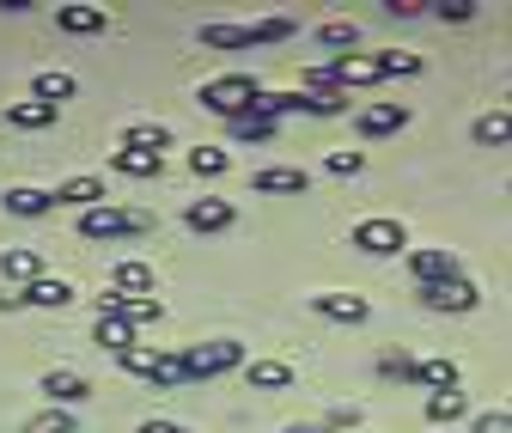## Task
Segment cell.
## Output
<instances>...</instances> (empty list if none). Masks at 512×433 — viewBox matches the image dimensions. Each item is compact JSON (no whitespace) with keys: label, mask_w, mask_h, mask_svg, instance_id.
<instances>
[{"label":"cell","mask_w":512,"mask_h":433,"mask_svg":"<svg viewBox=\"0 0 512 433\" xmlns=\"http://www.w3.org/2000/svg\"><path fill=\"white\" fill-rule=\"evenodd\" d=\"M287 433H330V427H324V421H293Z\"/></svg>","instance_id":"ee69618b"},{"label":"cell","mask_w":512,"mask_h":433,"mask_svg":"<svg viewBox=\"0 0 512 433\" xmlns=\"http://www.w3.org/2000/svg\"><path fill=\"white\" fill-rule=\"evenodd\" d=\"M61 110L55 104H43V98H25V104H7V122H13V129H49V122H55Z\"/></svg>","instance_id":"cb8c5ba5"},{"label":"cell","mask_w":512,"mask_h":433,"mask_svg":"<svg viewBox=\"0 0 512 433\" xmlns=\"http://www.w3.org/2000/svg\"><path fill=\"white\" fill-rule=\"evenodd\" d=\"M226 165H232L226 147H196V153H189V171H196V177H220Z\"/></svg>","instance_id":"1f68e13d"},{"label":"cell","mask_w":512,"mask_h":433,"mask_svg":"<svg viewBox=\"0 0 512 433\" xmlns=\"http://www.w3.org/2000/svg\"><path fill=\"white\" fill-rule=\"evenodd\" d=\"M92 336H98V348H110V354H128V348H135V324H128L122 312H104V318L92 324Z\"/></svg>","instance_id":"e0dca14e"},{"label":"cell","mask_w":512,"mask_h":433,"mask_svg":"<svg viewBox=\"0 0 512 433\" xmlns=\"http://www.w3.org/2000/svg\"><path fill=\"white\" fill-rule=\"evenodd\" d=\"M470 415V397L464 391H433L427 397V421H439V427H458Z\"/></svg>","instance_id":"603a6c76"},{"label":"cell","mask_w":512,"mask_h":433,"mask_svg":"<svg viewBox=\"0 0 512 433\" xmlns=\"http://www.w3.org/2000/svg\"><path fill=\"white\" fill-rule=\"evenodd\" d=\"M232 220H238V208H232L226 196H202V202L183 208V226H189V232H226Z\"/></svg>","instance_id":"ba28073f"},{"label":"cell","mask_w":512,"mask_h":433,"mask_svg":"<svg viewBox=\"0 0 512 433\" xmlns=\"http://www.w3.org/2000/svg\"><path fill=\"white\" fill-rule=\"evenodd\" d=\"M378 61V80H397V74H421V55H409V49H384V55H372Z\"/></svg>","instance_id":"f546056e"},{"label":"cell","mask_w":512,"mask_h":433,"mask_svg":"<svg viewBox=\"0 0 512 433\" xmlns=\"http://www.w3.org/2000/svg\"><path fill=\"white\" fill-rule=\"evenodd\" d=\"M324 427H342V433H360V403H336Z\"/></svg>","instance_id":"8d00e7d4"},{"label":"cell","mask_w":512,"mask_h":433,"mask_svg":"<svg viewBox=\"0 0 512 433\" xmlns=\"http://www.w3.org/2000/svg\"><path fill=\"white\" fill-rule=\"evenodd\" d=\"M452 433H458V427H452Z\"/></svg>","instance_id":"f6af8a7d"},{"label":"cell","mask_w":512,"mask_h":433,"mask_svg":"<svg viewBox=\"0 0 512 433\" xmlns=\"http://www.w3.org/2000/svg\"><path fill=\"white\" fill-rule=\"evenodd\" d=\"M336 110H342L336 92H305V116H336Z\"/></svg>","instance_id":"f35d334b"},{"label":"cell","mask_w":512,"mask_h":433,"mask_svg":"<svg viewBox=\"0 0 512 433\" xmlns=\"http://www.w3.org/2000/svg\"><path fill=\"white\" fill-rule=\"evenodd\" d=\"M378 373H384V379H415V360H409V354H384Z\"/></svg>","instance_id":"74e56055"},{"label":"cell","mask_w":512,"mask_h":433,"mask_svg":"<svg viewBox=\"0 0 512 433\" xmlns=\"http://www.w3.org/2000/svg\"><path fill=\"white\" fill-rule=\"evenodd\" d=\"M232 135H238V141H256V147H263V141H275V122H269V116H256V110H244V116L232 122Z\"/></svg>","instance_id":"4dcf8cb0"},{"label":"cell","mask_w":512,"mask_h":433,"mask_svg":"<svg viewBox=\"0 0 512 433\" xmlns=\"http://www.w3.org/2000/svg\"><path fill=\"white\" fill-rule=\"evenodd\" d=\"M476 433H512V409H488V415H476Z\"/></svg>","instance_id":"60d3db41"},{"label":"cell","mask_w":512,"mask_h":433,"mask_svg":"<svg viewBox=\"0 0 512 433\" xmlns=\"http://www.w3.org/2000/svg\"><path fill=\"white\" fill-rule=\"evenodd\" d=\"M141 433H189V427H177V421H141Z\"/></svg>","instance_id":"7bdbcfd3"},{"label":"cell","mask_w":512,"mask_h":433,"mask_svg":"<svg viewBox=\"0 0 512 433\" xmlns=\"http://www.w3.org/2000/svg\"><path fill=\"white\" fill-rule=\"evenodd\" d=\"M250 190H263V196H305V171L293 165H263L250 177Z\"/></svg>","instance_id":"9c48e42d"},{"label":"cell","mask_w":512,"mask_h":433,"mask_svg":"<svg viewBox=\"0 0 512 433\" xmlns=\"http://www.w3.org/2000/svg\"><path fill=\"white\" fill-rule=\"evenodd\" d=\"M445 25H470L476 19V0H439V7H433Z\"/></svg>","instance_id":"e575fe53"},{"label":"cell","mask_w":512,"mask_h":433,"mask_svg":"<svg viewBox=\"0 0 512 433\" xmlns=\"http://www.w3.org/2000/svg\"><path fill=\"white\" fill-rule=\"evenodd\" d=\"M43 397H55V409H68L86 397V373H74V366H55V373H43Z\"/></svg>","instance_id":"5bb4252c"},{"label":"cell","mask_w":512,"mask_h":433,"mask_svg":"<svg viewBox=\"0 0 512 433\" xmlns=\"http://www.w3.org/2000/svg\"><path fill=\"white\" fill-rule=\"evenodd\" d=\"M384 13H397V19H415V13H421V0H384Z\"/></svg>","instance_id":"b9f144b4"},{"label":"cell","mask_w":512,"mask_h":433,"mask_svg":"<svg viewBox=\"0 0 512 433\" xmlns=\"http://www.w3.org/2000/svg\"><path fill=\"white\" fill-rule=\"evenodd\" d=\"M403 220H391V214H372V220H360L354 226V251H366V257H397L403 251Z\"/></svg>","instance_id":"277c9868"},{"label":"cell","mask_w":512,"mask_h":433,"mask_svg":"<svg viewBox=\"0 0 512 433\" xmlns=\"http://www.w3.org/2000/svg\"><path fill=\"white\" fill-rule=\"evenodd\" d=\"M317 43H324V49H354V43H360V25L336 19V25H324V31H317Z\"/></svg>","instance_id":"d6a6232c"},{"label":"cell","mask_w":512,"mask_h":433,"mask_svg":"<svg viewBox=\"0 0 512 433\" xmlns=\"http://www.w3.org/2000/svg\"><path fill=\"white\" fill-rule=\"evenodd\" d=\"M116 366L122 373H141V379H153V385H177L183 379V354H153V348H128V354H116Z\"/></svg>","instance_id":"5b68a950"},{"label":"cell","mask_w":512,"mask_h":433,"mask_svg":"<svg viewBox=\"0 0 512 433\" xmlns=\"http://www.w3.org/2000/svg\"><path fill=\"white\" fill-rule=\"evenodd\" d=\"M49 208H55L49 190H31V183H13V190H7V214H19V220H37V214H49Z\"/></svg>","instance_id":"44dd1931"},{"label":"cell","mask_w":512,"mask_h":433,"mask_svg":"<svg viewBox=\"0 0 512 433\" xmlns=\"http://www.w3.org/2000/svg\"><path fill=\"white\" fill-rule=\"evenodd\" d=\"M311 312L330 318V324H366L372 305H366L360 293H311Z\"/></svg>","instance_id":"52a82bcc"},{"label":"cell","mask_w":512,"mask_h":433,"mask_svg":"<svg viewBox=\"0 0 512 433\" xmlns=\"http://www.w3.org/2000/svg\"><path fill=\"white\" fill-rule=\"evenodd\" d=\"M110 293H122V299H153V269L147 263H116L110 269Z\"/></svg>","instance_id":"4fadbf2b"},{"label":"cell","mask_w":512,"mask_h":433,"mask_svg":"<svg viewBox=\"0 0 512 433\" xmlns=\"http://www.w3.org/2000/svg\"><path fill=\"white\" fill-rule=\"evenodd\" d=\"M256 43H287L293 37V19H263V25H250Z\"/></svg>","instance_id":"d590c367"},{"label":"cell","mask_w":512,"mask_h":433,"mask_svg":"<svg viewBox=\"0 0 512 433\" xmlns=\"http://www.w3.org/2000/svg\"><path fill=\"white\" fill-rule=\"evenodd\" d=\"M25 305H43V312H61V305H74V281L68 275H43L25 287Z\"/></svg>","instance_id":"8fae6325"},{"label":"cell","mask_w":512,"mask_h":433,"mask_svg":"<svg viewBox=\"0 0 512 433\" xmlns=\"http://www.w3.org/2000/svg\"><path fill=\"white\" fill-rule=\"evenodd\" d=\"M196 98H202V110H214V116H232V122H238L256 98H263V86H256L250 74H220V80H208Z\"/></svg>","instance_id":"6da1fadb"},{"label":"cell","mask_w":512,"mask_h":433,"mask_svg":"<svg viewBox=\"0 0 512 433\" xmlns=\"http://www.w3.org/2000/svg\"><path fill=\"white\" fill-rule=\"evenodd\" d=\"M122 318L128 324H153V318H165V305L159 299H122Z\"/></svg>","instance_id":"836d02e7"},{"label":"cell","mask_w":512,"mask_h":433,"mask_svg":"<svg viewBox=\"0 0 512 433\" xmlns=\"http://www.w3.org/2000/svg\"><path fill=\"white\" fill-rule=\"evenodd\" d=\"M55 19H61V31H74V37H92V31L110 25V13L104 7H86V0H80V7H55Z\"/></svg>","instance_id":"d6986e66"},{"label":"cell","mask_w":512,"mask_h":433,"mask_svg":"<svg viewBox=\"0 0 512 433\" xmlns=\"http://www.w3.org/2000/svg\"><path fill=\"white\" fill-rule=\"evenodd\" d=\"M409 269H415V281H421V287H433V281H452V275H464L452 251H409Z\"/></svg>","instance_id":"30bf717a"},{"label":"cell","mask_w":512,"mask_h":433,"mask_svg":"<svg viewBox=\"0 0 512 433\" xmlns=\"http://www.w3.org/2000/svg\"><path fill=\"white\" fill-rule=\"evenodd\" d=\"M415 385H427V397L433 391H458V360H445V354L415 360Z\"/></svg>","instance_id":"7c38bea8"},{"label":"cell","mask_w":512,"mask_h":433,"mask_svg":"<svg viewBox=\"0 0 512 433\" xmlns=\"http://www.w3.org/2000/svg\"><path fill=\"white\" fill-rule=\"evenodd\" d=\"M403 122H409V110H403V104H366V110H360V135H372V141H378V135H397Z\"/></svg>","instance_id":"9a60e30c"},{"label":"cell","mask_w":512,"mask_h":433,"mask_svg":"<svg viewBox=\"0 0 512 433\" xmlns=\"http://www.w3.org/2000/svg\"><path fill=\"white\" fill-rule=\"evenodd\" d=\"M147 226H153V214L116 208V202H98V208L80 214V232H86V238H128V232H147Z\"/></svg>","instance_id":"7a4b0ae2"},{"label":"cell","mask_w":512,"mask_h":433,"mask_svg":"<svg viewBox=\"0 0 512 433\" xmlns=\"http://www.w3.org/2000/svg\"><path fill=\"white\" fill-rule=\"evenodd\" d=\"M74 92H80V86H74V74H55V68L31 80V98H43V104H55V110H61V104H68Z\"/></svg>","instance_id":"d4e9b609"},{"label":"cell","mask_w":512,"mask_h":433,"mask_svg":"<svg viewBox=\"0 0 512 433\" xmlns=\"http://www.w3.org/2000/svg\"><path fill=\"white\" fill-rule=\"evenodd\" d=\"M232 366H244V348L238 342H202V348H183V379H220L232 373Z\"/></svg>","instance_id":"3957f363"},{"label":"cell","mask_w":512,"mask_h":433,"mask_svg":"<svg viewBox=\"0 0 512 433\" xmlns=\"http://www.w3.org/2000/svg\"><path fill=\"white\" fill-rule=\"evenodd\" d=\"M122 147H135V153H159V159H165L171 129H165V122H135V129H122Z\"/></svg>","instance_id":"7402d4cb"},{"label":"cell","mask_w":512,"mask_h":433,"mask_svg":"<svg viewBox=\"0 0 512 433\" xmlns=\"http://www.w3.org/2000/svg\"><path fill=\"white\" fill-rule=\"evenodd\" d=\"M421 299L433 305V312H476L482 305V293L464 281V275H452V281H433V287H421Z\"/></svg>","instance_id":"8992f818"},{"label":"cell","mask_w":512,"mask_h":433,"mask_svg":"<svg viewBox=\"0 0 512 433\" xmlns=\"http://www.w3.org/2000/svg\"><path fill=\"white\" fill-rule=\"evenodd\" d=\"M19 433H80V421H74V409H43V415H31Z\"/></svg>","instance_id":"f1b7e54d"},{"label":"cell","mask_w":512,"mask_h":433,"mask_svg":"<svg viewBox=\"0 0 512 433\" xmlns=\"http://www.w3.org/2000/svg\"><path fill=\"white\" fill-rule=\"evenodd\" d=\"M202 43L208 49H250V25H202Z\"/></svg>","instance_id":"83f0119b"},{"label":"cell","mask_w":512,"mask_h":433,"mask_svg":"<svg viewBox=\"0 0 512 433\" xmlns=\"http://www.w3.org/2000/svg\"><path fill=\"white\" fill-rule=\"evenodd\" d=\"M244 379H250V391H287L293 385V366L287 360H250Z\"/></svg>","instance_id":"ac0fdd59"},{"label":"cell","mask_w":512,"mask_h":433,"mask_svg":"<svg viewBox=\"0 0 512 433\" xmlns=\"http://www.w3.org/2000/svg\"><path fill=\"white\" fill-rule=\"evenodd\" d=\"M110 165H116V171H128V177H159V171H165V159H159V153H135V147H116V153H110Z\"/></svg>","instance_id":"4316f807"},{"label":"cell","mask_w":512,"mask_h":433,"mask_svg":"<svg viewBox=\"0 0 512 433\" xmlns=\"http://www.w3.org/2000/svg\"><path fill=\"white\" fill-rule=\"evenodd\" d=\"M330 171L336 177H360L366 171V153H330Z\"/></svg>","instance_id":"ab89813d"},{"label":"cell","mask_w":512,"mask_h":433,"mask_svg":"<svg viewBox=\"0 0 512 433\" xmlns=\"http://www.w3.org/2000/svg\"><path fill=\"white\" fill-rule=\"evenodd\" d=\"M0 275L25 293L31 281H43V257H37V251H0Z\"/></svg>","instance_id":"2e32d148"},{"label":"cell","mask_w":512,"mask_h":433,"mask_svg":"<svg viewBox=\"0 0 512 433\" xmlns=\"http://www.w3.org/2000/svg\"><path fill=\"white\" fill-rule=\"evenodd\" d=\"M482 147H506L512 141V110H488V116H476V129H470Z\"/></svg>","instance_id":"484cf974"},{"label":"cell","mask_w":512,"mask_h":433,"mask_svg":"<svg viewBox=\"0 0 512 433\" xmlns=\"http://www.w3.org/2000/svg\"><path fill=\"white\" fill-rule=\"evenodd\" d=\"M49 196L86 214V208H98V202H104V183H98V177H68V183H61V190H49Z\"/></svg>","instance_id":"ffe728a7"}]
</instances>
